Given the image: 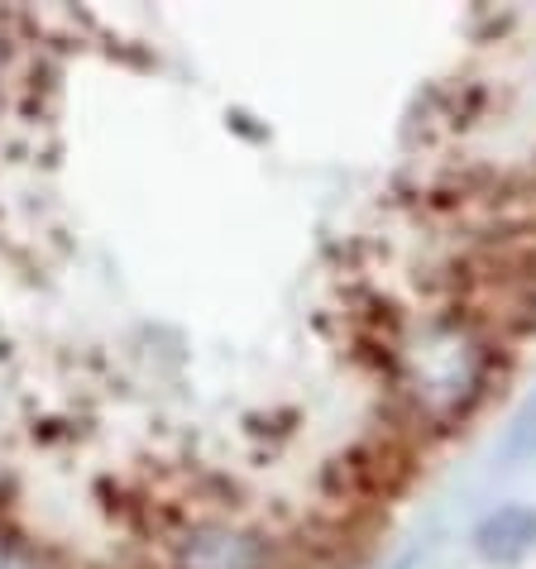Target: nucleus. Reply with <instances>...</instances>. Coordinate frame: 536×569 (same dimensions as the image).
Masks as SVG:
<instances>
[{"label": "nucleus", "mask_w": 536, "mask_h": 569, "mask_svg": "<svg viewBox=\"0 0 536 569\" xmlns=\"http://www.w3.org/2000/svg\"><path fill=\"white\" fill-rule=\"evenodd\" d=\"M0 569H39V565L29 560L24 550H14V546H6V541H0Z\"/></svg>", "instance_id": "obj_1"}]
</instances>
